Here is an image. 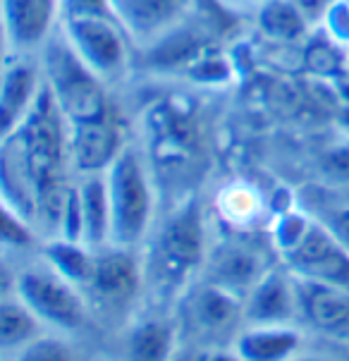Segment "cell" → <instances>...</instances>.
I'll return each mask as SVG.
<instances>
[{"label": "cell", "mask_w": 349, "mask_h": 361, "mask_svg": "<svg viewBox=\"0 0 349 361\" xmlns=\"http://www.w3.org/2000/svg\"><path fill=\"white\" fill-rule=\"evenodd\" d=\"M206 220L194 194L165 213L153 225L144 254V287L158 299H175L189 290L194 275L206 266Z\"/></svg>", "instance_id": "6da1fadb"}, {"label": "cell", "mask_w": 349, "mask_h": 361, "mask_svg": "<svg viewBox=\"0 0 349 361\" xmlns=\"http://www.w3.org/2000/svg\"><path fill=\"white\" fill-rule=\"evenodd\" d=\"M110 199V244L137 249L156 225V175L134 144L106 170Z\"/></svg>", "instance_id": "7a4b0ae2"}, {"label": "cell", "mask_w": 349, "mask_h": 361, "mask_svg": "<svg viewBox=\"0 0 349 361\" xmlns=\"http://www.w3.org/2000/svg\"><path fill=\"white\" fill-rule=\"evenodd\" d=\"M39 65L44 70L46 87L51 89L70 127L106 118L115 110L108 99L106 82L84 65V60L67 44L63 32H58L46 44Z\"/></svg>", "instance_id": "3957f363"}, {"label": "cell", "mask_w": 349, "mask_h": 361, "mask_svg": "<svg viewBox=\"0 0 349 361\" xmlns=\"http://www.w3.org/2000/svg\"><path fill=\"white\" fill-rule=\"evenodd\" d=\"M192 106L165 99L146 113V134H149L151 154L146 156L151 170H173L175 175L187 173L201 156V127Z\"/></svg>", "instance_id": "277c9868"}, {"label": "cell", "mask_w": 349, "mask_h": 361, "mask_svg": "<svg viewBox=\"0 0 349 361\" xmlns=\"http://www.w3.org/2000/svg\"><path fill=\"white\" fill-rule=\"evenodd\" d=\"M60 32L106 84L125 77L134 63V46L115 17H72L63 20Z\"/></svg>", "instance_id": "5b68a950"}, {"label": "cell", "mask_w": 349, "mask_h": 361, "mask_svg": "<svg viewBox=\"0 0 349 361\" xmlns=\"http://www.w3.org/2000/svg\"><path fill=\"white\" fill-rule=\"evenodd\" d=\"M15 297L27 304L41 323L58 330H77L87 318V304L79 287L65 280L48 263L29 266L17 273Z\"/></svg>", "instance_id": "8992f818"}, {"label": "cell", "mask_w": 349, "mask_h": 361, "mask_svg": "<svg viewBox=\"0 0 349 361\" xmlns=\"http://www.w3.org/2000/svg\"><path fill=\"white\" fill-rule=\"evenodd\" d=\"M285 271L295 278L349 290V252L318 218L292 252L283 254Z\"/></svg>", "instance_id": "52a82bcc"}, {"label": "cell", "mask_w": 349, "mask_h": 361, "mask_svg": "<svg viewBox=\"0 0 349 361\" xmlns=\"http://www.w3.org/2000/svg\"><path fill=\"white\" fill-rule=\"evenodd\" d=\"M144 290V261L134 249L108 244L96 249L94 271L84 292L103 309L130 307Z\"/></svg>", "instance_id": "ba28073f"}, {"label": "cell", "mask_w": 349, "mask_h": 361, "mask_svg": "<svg viewBox=\"0 0 349 361\" xmlns=\"http://www.w3.org/2000/svg\"><path fill=\"white\" fill-rule=\"evenodd\" d=\"M63 24V0H3L5 44L10 53L44 51Z\"/></svg>", "instance_id": "9c48e42d"}, {"label": "cell", "mask_w": 349, "mask_h": 361, "mask_svg": "<svg viewBox=\"0 0 349 361\" xmlns=\"http://www.w3.org/2000/svg\"><path fill=\"white\" fill-rule=\"evenodd\" d=\"M113 15L130 36L132 46L144 51L194 15L199 0H110Z\"/></svg>", "instance_id": "30bf717a"}, {"label": "cell", "mask_w": 349, "mask_h": 361, "mask_svg": "<svg viewBox=\"0 0 349 361\" xmlns=\"http://www.w3.org/2000/svg\"><path fill=\"white\" fill-rule=\"evenodd\" d=\"M127 146L130 142L118 110L106 118L70 127V158L77 175L106 173Z\"/></svg>", "instance_id": "8fae6325"}, {"label": "cell", "mask_w": 349, "mask_h": 361, "mask_svg": "<svg viewBox=\"0 0 349 361\" xmlns=\"http://www.w3.org/2000/svg\"><path fill=\"white\" fill-rule=\"evenodd\" d=\"M185 316L204 338H218L230 333L244 318V297L225 290L211 280L189 285L185 292Z\"/></svg>", "instance_id": "7c38bea8"}, {"label": "cell", "mask_w": 349, "mask_h": 361, "mask_svg": "<svg viewBox=\"0 0 349 361\" xmlns=\"http://www.w3.org/2000/svg\"><path fill=\"white\" fill-rule=\"evenodd\" d=\"M44 70L29 55L10 53L0 82V134H10L27 118L44 89Z\"/></svg>", "instance_id": "4fadbf2b"}, {"label": "cell", "mask_w": 349, "mask_h": 361, "mask_svg": "<svg viewBox=\"0 0 349 361\" xmlns=\"http://www.w3.org/2000/svg\"><path fill=\"white\" fill-rule=\"evenodd\" d=\"M208 280L225 290L244 297L259 280L271 271L266 256L256 244L247 240H225L208 254Z\"/></svg>", "instance_id": "5bb4252c"}, {"label": "cell", "mask_w": 349, "mask_h": 361, "mask_svg": "<svg viewBox=\"0 0 349 361\" xmlns=\"http://www.w3.org/2000/svg\"><path fill=\"white\" fill-rule=\"evenodd\" d=\"M295 290L297 314L306 326L330 338H349V290L304 278H295Z\"/></svg>", "instance_id": "9a60e30c"}, {"label": "cell", "mask_w": 349, "mask_h": 361, "mask_svg": "<svg viewBox=\"0 0 349 361\" xmlns=\"http://www.w3.org/2000/svg\"><path fill=\"white\" fill-rule=\"evenodd\" d=\"M297 314L295 278L271 268L244 295V321L249 326H290Z\"/></svg>", "instance_id": "2e32d148"}, {"label": "cell", "mask_w": 349, "mask_h": 361, "mask_svg": "<svg viewBox=\"0 0 349 361\" xmlns=\"http://www.w3.org/2000/svg\"><path fill=\"white\" fill-rule=\"evenodd\" d=\"M299 347L302 333L292 326H249L235 340V350L244 361H290Z\"/></svg>", "instance_id": "e0dca14e"}, {"label": "cell", "mask_w": 349, "mask_h": 361, "mask_svg": "<svg viewBox=\"0 0 349 361\" xmlns=\"http://www.w3.org/2000/svg\"><path fill=\"white\" fill-rule=\"evenodd\" d=\"M79 199L84 218V244L91 249H103L110 244V199L106 173L79 175Z\"/></svg>", "instance_id": "ac0fdd59"}, {"label": "cell", "mask_w": 349, "mask_h": 361, "mask_svg": "<svg viewBox=\"0 0 349 361\" xmlns=\"http://www.w3.org/2000/svg\"><path fill=\"white\" fill-rule=\"evenodd\" d=\"M130 361H175V326L163 318H146L127 338Z\"/></svg>", "instance_id": "d6986e66"}, {"label": "cell", "mask_w": 349, "mask_h": 361, "mask_svg": "<svg viewBox=\"0 0 349 361\" xmlns=\"http://www.w3.org/2000/svg\"><path fill=\"white\" fill-rule=\"evenodd\" d=\"M94 256L96 249L87 247L84 242L63 240V237H55L44 247V261L79 290H84V285L89 283L94 271Z\"/></svg>", "instance_id": "ffe728a7"}, {"label": "cell", "mask_w": 349, "mask_h": 361, "mask_svg": "<svg viewBox=\"0 0 349 361\" xmlns=\"http://www.w3.org/2000/svg\"><path fill=\"white\" fill-rule=\"evenodd\" d=\"M256 24L263 36L280 44H292V41L304 39L311 32L309 22L299 15V10L292 5V0H266L259 5L256 12Z\"/></svg>", "instance_id": "44dd1931"}, {"label": "cell", "mask_w": 349, "mask_h": 361, "mask_svg": "<svg viewBox=\"0 0 349 361\" xmlns=\"http://www.w3.org/2000/svg\"><path fill=\"white\" fill-rule=\"evenodd\" d=\"M41 321L32 314V309L20 299H3L0 307V345L3 350H22L32 340L39 338Z\"/></svg>", "instance_id": "7402d4cb"}, {"label": "cell", "mask_w": 349, "mask_h": 361, "mask_svg": "<svg viewBox=\"0 0 349 361\" xmlns=\"http://www.w3.org/2000/svg\"><path fill=\"white\" fill-rule=\"evenodd\" d=\"M321 32V29H318ZM304 63L311 72H318L323 77H330L340 72L342 67H349V51L345 46L335 44L330 36L321 32L318 39H311V44L304 51Z\"/></svg>", "instance_id": "603a6c76"}, {"label": "cell", "mask_w": 349, "mask_h": 361, "mask_svg": "<svg viewBox=\"0 0 349 361\" xmlns=\"http://www.w3.org/2000/svg\"><path fill=\"white\" fill-rule=\"evenodd\" d=\"M311 223H314V216L299 211V208H292V211L280 213V216L273 218L271 240H273V247L280 252V256L292 252V249L304 240Z\"/></svg>", "instance_id": "cb8c5ba5"}, {"label": "cell", "mask_w": 349, "mask_h": 361, "mask_svg": "<svg viewBox=\"0 0 349 361\" xmlns=\"http://www.w3.org/2000/svg\"><path fill=\"white\" fill-rule=\"evenodd\" d=\"M36 225L20 211L12 206L3 204V216H0V230H3V244L5 249H15V252H27L36 244Z\"/></svg>", "instance_id": "d4e9b609"}, {"label": "cell", "mask_w": 349, "mask_h": 361, "mask_svg": "<svg viewBox=\"0 0 349 361\" xmlns=\"http://www.w3.org/2000/svg\"><path fill=\"white\" fill-rule=\"evenodd\" d=\"M220 208H223L225 218L230 223L242 225L254 218V213L259 211V199H256V194L249 187L225 189V197L220 199Z\"/></svg>", "instance_id": "484cf974"}, {"label": "cell", "mask_w": 349, "mask_h": 361, "mask_svg": "<svg viewBox=\"0 0 349 361\" xmlns=\"http://www.w3.org/2000/svg\"><path fill=\"white\" fill-rule=\"evenodd\" d=\"M15 361H75V354L58 338H36L17 352Z\"/></svg>", "instance_id": "4316f807"}, {"label": "cell", "mask_w": 349, "mask_h": 361, "mask_svg": "<svg viewBox=\"0 0 349 361\" xmlns=\"http://www.w3.org/2000/svg\"><path fill=\"white\" fill-rule=\"evenodd\" d=\"M318 29L349 51V0H333Z\"/></svg>", "instance_id": "83f0119b"}, {"label": "cell", "mask_w": 349, "mask_h": 361, "mask_svg": "<svg viewBox=\"0 0 349 361\" xmlns=\"http://www.w3.org/2000/svg\"><path fill=\"white\" fill-rule=\"evenodd\" d=\"M72 17H115L110 0H63V20Z\"/></svg>", "instance_id": "f1b7e54d"}, {"label": "cell", "mask_w": 349, "mask_h": 361, "mask_svg": "<svg viewBox=\"0 0 349 361\" xmlns=\"http://www.w3.org/2000/svg\"><path fill=\"white\" fill-rule=\"evenodd\" d=\"M314 218L321 220V223L345 244L349 252V206H326L323 211H318V216Z\"/></svg>", "instance_id": "f546056e"}, {"label": "cell", "mask_w": 349, "mask_h": 361, "mask_svg": "<svg viewBox=\"0 0 349 361\" xmlns=\"http://www.w3.org/2000/svg\"><path fill=\"white\" fill-rule=\"evenodd\" d=\"M323 170L338 182L349 185V142L338 144L323 156Z\"/></svg>", "instance_id": "4dcf8cb0"}, {"label": "cell", "mask_w": 349, "mask_h": 361, "mask_svg": "<svg viewBox=\"0 0 349 361\" xmlns=\"http://www.w3.org/2000/svg\"><path fill=\"white\" fill-rule=\"evenodd\" d=\"M330 3H333V0H292V5H295V8L299 10V15L309 22L311 29L321 27V22H323V17H326Z\"/></svg>", "instance_id": "1f68e13d"}, {"label": "cell", "mask_w": 349, "mask_h": 361, "mask_svg": "<svg viewBox=\"0 0 349 361\" xmlns=\"http://www.w3.org/2000/svg\"><path fill=\"white\" fill-rule=\"evenodd\" d=\"M201 361H244L237 350H216L211 354H206V357H201Z\"/></svg>", "instance_id": "d6a6232c"}, {"label": "cell", "mask_w": 349, "mask_h": 361, "mask_svg": "<svg viewBox=\"0 0 349 361\" xmlns=\"http://www.w3.org/2000/svg\"><path fill=\"white\" fill-rule=\"evenodd\" d=\"M290 361H333L326 357H314V354H306V357H292Z\"/></svg>", "instance_id": "836d02e7"}, {"label": "cell", "mask_w": 349, "mask_h": 361, "mask_svg": "<svg viewBox=\"0 0 349 361\" xmlns=\"http://www.w3.org/2000/svg\"><path fill=\"white\" fill-rule=\"evenodd\" d=\"M175 361H201V357H194L192 354V357H175Z\"/></svg>", "instance_id": "e575fe53"}, {"label": "cell", "mask_w": 349, "mask_h": 361, "mask_svg": "<svg viewBox=\"0 0 349 361\" xmlns=\"http://www.w3.org/2000/svg\"><path fill=\"white\" fill-rule=\"evenodd\" d=\"M256 3H259V5H261V3H266V0H256Z\"/></svg>", "instance_id": "d590c367"}]
</instances>
